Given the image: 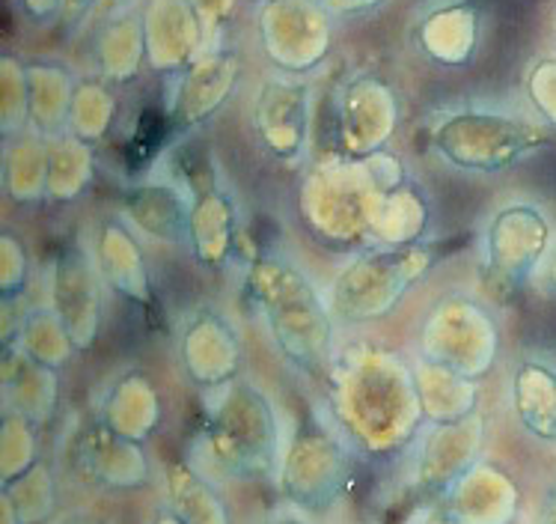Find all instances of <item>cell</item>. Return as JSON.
Returning <instances> with one entry per match:
<instances>
[{
  "label": "cell",
  "instance_id": "1",
  "mask_svg": "<svg viewBox=\"0 0 556 524\" xmlns=\"http://www.w3.org/2000/svg\"><path fill=\"white\" fill-rule=\"evenodd\" d=\"M325 414L357 457L408 453L426 426L414 364L369 340L342 346L325 373Z\"/></svg>",
  "mask_w": 556,
  "mask_h": 524
},
{
  "label": "cell",
  "instance_id": "2",
  "mask_svg": "<svg viewBox=\"0 0 556 524\" xmlns=\"http://www.w3.org/2000/svg\"><path fill=\"white\" fill-rule=\"evenodd\" d=\"M248 298L265 322L274 349L304 376H325L337 354V316L309 274L280 253L250 260Z\"/></svg>",
  "mask_w": 556,
  "mask_h": 524
},
{
  "label": "cell",
  "instance_id": "3",
  "mask_svg": "<svg viewBox=\"0 0 556 524\" xmlns=\"http://www.w3.org/2000/svg\"><path fill=\"white\" fill-rule=\"evenodd\" d=\"M410 176L396 152H375L369 159H325L313 164L298 188V215L318 241L337 248L369 245V221L378 195L387 185Z\"/></svg>",
  "mask_w": 556,
  "mask_h": 524
},
{
  "label": "cell",
  "instance_id": "4",
  "mask_svg": "<svg viewBox=\"0 0 556 524\" xmlns=\"http://www.w3.org/2000/svg\"><path fill=\"white\" fill-rule=\"evenodd\" d=\"M283 445L277 409L260 385L236 378L224 388L203 390L197 447H203L205 465L215 467L220 477L241 483L277 477Z\"/></svg>",
  "mask_w": 556,
  "mask_h": 524
},
{
  "label": "cell",
  "instance_id": "5",
  "mask_svg": "<svg viewBox=\"0 0 556 524\" xmlns=\"http://www.w3.org/2000/svg\"><path fill=\"white\" fill-rule=\"evenodd\" d=\"M352 445L321 411H307L286 435L280 465H277V489L286 507L304 515H328L345 498L352 483Z\"/></svg>",
  "mask_w": 556,
  "mask_h": 524
},
{
  "label": "cell",
  "instance_id": "6",
  "mask_svg": "<svg viewBox=\"0 0 556 524\" xmlns=\"http://www.w3.org/2000/svg\"><path fill=\"white\" fill-rule=\"evenodd\" d=\"M441 253L432 245H369L330 284L328 301L337 322L366 325L390 316L422 277L434 272Z\"/></svg>",
  "mask_w": 556,
  "mask_h": 524
},
{
  "label": "cell",
  "instance_id": "7",
  "mask_svg": "<svg viewBox=\"0 0 556 524\" xmlns=\"http://www.w3.org/2000/svg\"><path fill=\"white\" fill-rule=\"evenodd\" d=\"M551 132L523 116L462 108L443 114L432 128L434 155L455 171L500 173L551 147Z\"/></svg>",
  "mask_w": 556,
  "mask_h": 524
},
{
  "label": "cell",
  "instance_id": "8",
  "mask_svg": "<svg viewBox=\"0 0 556 524\" xmlns=\"http://www.w3.org/2000/svg\"><path fill=\"white\" fill-rule=\"evenodd\" d=\"M500 346L503 330L494 310L465 292L438 298L417 330V358L450 366L477 382L494 370Z\"/></svg>",
  "mask_w": 556,
  "mask_h": 524
},
{
  "label": "cell",
  "instance_id": "9",
  "mask_svg": "<svg viewBox=\"0 0 556 524\" xmlns=\"http://www.w3.org/2000/svg\"><path fill=\"white\" fill-rule=\"evenodd\" d=\"M256 36L265 60L286 75H309L333 46V15L318 0H262Z\"/></svg>",
  "mask_w": 556,
  "mask_h": 524
},
{
  "label": "cell",
  "instance_id": "10",
  "mask_svg": "<svg viewBox=\"0 0 556 524\" xmlns=\"http://www.w3.org/2000/svg\"><path fill=\"white\" fill-rule=\"evenodd\" d=\"M554 224L545 209L527 200L500 205L482 229L485 272L506 289L530 284L551 257Z\"/></svg>",
  "mask_w": 556,
  "mask_h": 524
},
{
  "label": "cell",
  "instance_id": "11",
  "mask_svg": "<svg viewBox=\"0 0 556 524\" xmlns=\"http://www.w3.org/2000/svg\"><path fill=\"white\" fill-rule=\"evenodd\" d=\"M250 128L274 161L304 159L313 137V87L301 75H265L250 104Z\"/></svg>",
  "mask_w": 556,
  "mask_h": 524
},
{
  "label": "cell",
  "instance_id": "12",
  "mask_svg": "<svg viewBox=\"0 0 556 524\" xmlns=\"http://www.w3.org/2000/svg\"><path fill=\"white\" fill-rule=\"evenodd\" d=\"M485 450L482 411L453 423H426L410 445V486L420 495L443 498Z\"/></svg>",
  "mask_w": 556,
  "mask_h": 524
},
{
  "label": "cell",
  "instance_id": "13",
  "mask_svg": "<svg viewBox=\"0 0 556 524\" xmlns=\"http://www.w3.org/2000/svg\"><path fill=\"white\" fill-rule=\"evenodd\" d=\"M104 277L87 248L66 245L51 262L48 304L72 334L78 352H90L104 322Z\"/></svg>",
  "mask_w": 556,
  "mask_h": 524
},
{
  "label": "cell",
  "instance_id": "14",
  "mask_svg": "<svg viewBox=\"0 0 556 524\" xmlns=\"http://www.w3.org/2000/svg\"><path fill=\"white\" fill-rule=\"evenodd\" d=\"M167 120L173 132H191L203 126L232 99L241 80V58L236 48L215 42L193 60L191 66L170 75Z\"/></svg>",
  "mask_w": 556,
  "mask_h": 524
},
{
  "label": "cell",
  "instance_id": "15",
  "mask_svg": "<svg viewBox=\"0 0 556 524\" xmlns=\"http://www.w3.org/2000/svg\"><path fill=\"white\" fill-rule=\"evenodd\" d=\"M399 128L396 90L378 75L349 80L337 99V144L349 159L384 152Z\"/></svg>",
  "mask_w": 556,
  "mask_h": 524
},
{
  "label": "cell",
  "instance_id": "16",
  "mask_svg": "<svg viewBox=\"0 0 556 524\" xmlns=\"http://www.w3.org/2000/svg\"><path fill=\"white\" fill-rule=\"evenodd\" d=\"M179 366L200 394L224 388L244 370L241 334L220 310H193L179 330Z\"/></svg>",
  "mask_w": 556,
  "mask_h": 524
},
{
  "label": "cell",
  "instance_id": "17",
  "mask_svg": "<svg viewBox=\"0 0 556 524\" xmlns=\"http://www.w3.org/2000/svg\"><path fill=\"white\" fill-rule=\"evenodd\" d=\"M188 191H191L188 251L203 269H224L239 245V200L215 164L197 173Z\"/></svg>",
  "mask_w": 556,
  "mask_h": 524
},
{
  "label": "cell",
  "instance_id": "18",
  "mask_svg": "<svg viewBox=\"0 0 556 524\" xmlns=\"http://www.w3.org/2000/svg\"><path fill=\"white\" fill-rule=\"evenodd\" d=\"M147 36V63L161 75H176L215 46L188 0H147L140 10Z\"/></svg>",
  "mask_w": 556,
  "mask_h": 524
},
{
  "label": "cell",
  "instance_id": "19",
  "mask_svg": "<svg viewBox=\"0 0 556 524\" xmlns=\"http://www.w3.org/2000/svg\"><path fill=\"white\" fill-rule=\"evenodd\" d=\"M92 257L104 277V286L128 304L149 310L155 304V286H152V269L137 233L123 217H108L96 241H92Z\"/></svg>",
  "mask_w": 556,
  "mask_h": 524
},
{
  "label": "cell",
  "instance_id": "20",
  "mask_svg": "<svg viewBox=\"0 0 556 524\" xmlns=\"http://www.w3.org/2000/svg\"><path fill=\"white\" fill-rule=\"evenodd\" d=\"M119 217L137 236L155 245H188L191 191L179 183L131 185L119 205Z\"/></svg>",
  "mask_w": 556,
  "mask_h": 524
},
{
  "label": "cell",
  "instance_id": "21",
  "mask_svg": "<svg viewBox=\"0 0 556 524\" xmlns=\"http://www.w3.org/2000/svg\"><path fill=\"white\" fill-rule=\"evenodd\" d=\"M438 501L462 524H515L521 491L506 471L479 459Z\"/></svg>",
  "mask_w": 556,
  "mask_h": 524
},
{
  "label": "cell",
  "instance_id": "22",
  "mask_svg": "<svg viewBox=\"0 0 556 524\" xmlns=\"http://www.w3.org/2000/svg\"><path fill=\"white\" fill-rule=\"evenodd\" d=\"M80 465L99 486L111 491H137L152 483V459L147 447L116 435L99 421L80 435Z\"/></svg>",
  "mask_w": 556,
  "mask_h": 524
},
{
  "label": "cell",
  "instance_id": "23",
  "mask_svg": "<svg viewBox=\"0 0 556 524\" xmlns=\"http://www.w3.org/2000/svg\"><path fill=\"white\" fill-rule=\"evenodd\" d=\"M482 39V15L473 3L455 0L426 12L414 27V42L426 58L446 68L470 66Z\"/></svg>",
  "mask_w": 556,
  "mask_h": 524
},
{
  "label": "cell",
  "instance_id": "24",
  "mask_svg": "<svg viewBox=\"0 0 556 524\" xmlns=\"http://www.w3.org/2000/svg\"><path fill=\"white\" fill-rule=\"evenodd\" d=\"M161 417H164V406L159 388L140 370H128L116 376L99 402V423L140 445H147L159 433Z\"/></svg>",
  "mask_w": 556,
  "mask_h": 524
},
{
  "label": "cell",
  "instance_id": "25",
  "mask_svg": "<svg viewBox=\"0 0 556 524\" xmlns=\"http://www.w3.org/2000/svg\"><path fill=\"white\" fill-rule=\"evenodd\" d=\"M0 394H3V411L24 414L42 426L58 409L60 370L36 364L15 342H7L0 358Z\"/></svg>",
  "mask_w": 556,
  "mask_h": 524
},
{
  "label": "cell",
  "instance_id": "26",
  "mask_svg": "<svg viewBox=\"0 0 556 524\" xmlns=\"http://www.w3.org/2000/svg\"><path fill=\"white\" fill-rule=\"evenodd\" d=\"M432 224V203L414 176L387 185L378 195L369 221V245H417Z\"/></svg>",
  "mask_w": 556,
  "mask_h": 524
},
{
  "label": "cell",
  "instance_id": "27",
  "mask_svg": "<svg viewBox=\"0 0 556 524\" xmlns=\"http://www.w3.org/2000/svg\"><path fill=\"white\" fill-rule=\"evenodd\" d=\"M511 411L527 435L556 441V366L539 358H523L509 385Z\"/></svg>",
  "mask_w": 556,
  "mask_h": 524
},
{
  "label": "cell",
  "instance_id": "28",
  "mask_svg": "<svg viewBox=\"0 0 556 524\" xmlns=\"http://www.w3.org/2000/svg\"><path fill=\"white\" fill-rule=\"evenodd\" d=\"M414 376H417L426 423H453L479 411L482 385L477 378L462 376L450 366L434 364L426 358L414 361Z\"/></svg>",
  "mask_w": 556,
  "mask_h": 524
},
{
  "label": "cell",
  "instance_id": "29",
  "mask_svg": "<svg viewBox=\"0 0 556 524\" xmlns=\"http://www.w3.org/2000/svg\"><path fill=\"white\" fill-rule=\"evenodd\" d=\"M27 87H30V132L42 140L66 135L68 111L78 87L72 72L63 63L34 60L27 63Z\"/></svg>",
  "mask_w": 556,
  "mask_h": 524
},
{
  "label": "cell",
  "instance_id": "30",
  "mask_svg": "<svg viewBox=\"0 0 556 524\" xmlns=\"http://www.w3.org/2000/svg\"><path fill=\"white\" fill-rule=\"evenodd\" d=\"M167 507L182 524H232L229 503L217 483L188 459L167 467Z\"/></svg>",
  "mask_w": 556,
  "mask_h": 524
},
{
  "label": "cell",
  "instance_id": "31",
  "mask_svg": "<svg viewBox=\"0 0 556 524\" xmlns=\"http://www.w3.org/2000/svg\"><path fill=\"white\" fill-rule=\"evenodd\" d=\"M3 195L15 205H36L48 200V144L34 132L3 140L0 164Z\"/></svg>",
  "mask_w": 556,
  "mask_h": 524
},
{
  "label": "cell",
  "instance_id": "32",
  "mask_svg": "<svg viewBox=\"0 0 556 524\" xmlns=\"http://www.w3.org/2000/svg\"><path fill=\"white\" fill-rule=\"evenodd\" d=\"M96 63L108 84H128L137 78L140 66L147 63V36L140 12H119L104 24L96 42Z\"/></svg>",
  "mask_w": 556,
  "mask_h": 524
},
{
  "label": "cell",
  "instance_id": "33",
  "mask_svg": "<svg viewBox=\"0 0 556 524\" xmlns=\"http://www.w3.org/2000/svg\"><path fill=\"white\" fill-rule=\"evenodd\" d=\"M10 342H15L24 354H30L36 364L51 366V370H63L78 354V346L51 304L24 310L22 320L15 322Z\"/></svg>",
  "mask_w": 556,
  "mask_h": 524
},
{
  "label": "cell",
  "instance_id": "34",
  "mask_svg": "<svg viewBox=\"0 0 556 524\" xmlns=\"http://www.w3.org/2000/svg\"><path fill=\"white\" fill-rule=\"evenodd\" d=\"M48 144V203H75L96 179L92 144L72 132L51 137Z\"/></svg>",
  "mask_w": 556,
  "mask_h": 524
},
{
  "label": "cell",
  "instance_id": "35",
  "mask_svg": "<svg viewBox=\"0 0 556 524\" xmlns=\"http://www.w3.org/2000/svg\"><path fill=\"white\" fill-rule=\"evenodd\" d=\"M116 116V96L104 78L78 80L72 111H68V132L87 144H99L108 137Z\"/></svg>",
  "mask_w": 556,
  "mask_h": 524
},
{
  "label": "cell",
  "instance_id": "36",
  "mask_svg": "<svg viewBox=\"0 0 556 524\" xmlns=\"http://www.w3.org/2000/svg\"><path fill=\"white\" fill-rule=\"evenodd\" d=\"M39 423L3 411L0 421V486H10L12 479L27 474L30 467L39 465Z\"/></svg>",
  "mask_w": 556,
  "mask_h": 524
},
{
  "label": "cell",
  "instance_id": "37",
  "mask_svg": "<svg viewBox=\"0 0 556 524\" xmlns=\"http://www.w3.org/2000/svg\"><path fill=\"white\" fill-rule=\"evenodd\" d=\"M0 491L10 498L22 524H46L58 513V479L46 462L12 479L10 486H0Z\"/></svg>",
  "mask_w": 556,
  "mask_h": 524
},
{
  "label": "cell",
  "instance_id": "38",
  "mask_svg": "<svg viewBox=\"0 0 556 524\" xmlns=\"http://www.w3.org/2000/svg\"><path fill=\"white\" fill-rule=\"evenodd\" d=\"M30 132V87L27 63L3 54L0 58V135L3 140Z\"/></svg>",
  "mask_w": 556,
  "mask_h": 524
},
{
  "label": "cell",
  "instance_id": "39",
  "mask_svg": "<svg viewBox=\"0 0 556 524\" xmlns=\"http://www.w3.org/2000/svg\"><path fill=\"white\" fill-rule=\"evenodd\" d=\"M30 251L22 241L15 229H3L0 233V298L3 304H15L22 292L30 284Z\"/></svg>",
  "mask_w": 556,
  "mask_h": 524
},
{
  "label": "cell",
  "instance_id": "40",
  "mask_svg": "<svg viewBox=\"0 0 556 524\" xmlns=\"http://www.w3.org/2000/svg\"><path fill=\"white\" fill-rule=\"evenodd\" d=\"M527 92H530V102H533L535 111L545 116L551 126H556V58L539 60L530 68Z\"/></svg>",
  "mask_w": 556,
  "mask_h": 524
},
{
  "label": "cell",
  "instance_id": "41",
  "mask_svg": "<svg viewBox=\"0 0 556 524\" xmlns=\"http://www.w3.org/2000/svg\"><path fill=\"white\" fill-rule=\"evenodd\" d=\"M193 7V12L200 15V22H203L205 34L212 42H217V36L224 30V24L236 15V7H239V0H188Z\"/></svg>",
  "mask_w": 556,
  "mask_h": 524
},
{
  "label": "cell",
  "instance_id": "42",
  "mask_svg": "<svg viewBox=\"0 0 556 524\" xmlns=\"http://www.w3.org/2000/svg\"><path fill=\"white\" fill-rule=\"evenodd\" d=\"M333 18H357V15H369L378 7H384L387 0H318Z\"/></svg>",
  "mask_w": 556,
  "mask_h": 524
},
{
  "label": "cell",
  "instance_id": "43",
  "mask_svg": "<svg viewBox=\"0 0 556 524\" xmlns=\"http://www.w3.org/2000/svg\"><path fill=\"white\" fill-rule=\"evenodd\" d=\"M18 7H22V12L30 22L48 24L66 10V0H18Z\"/></svg>",
  "mask_w": 556,
  "mask_h": 524
},
{
  "label": "cell",
  "instance_id": "44",
  "mask_svg": "<svg viewBox=\"0 0 556 524\" xmlns=\"http://www.w3.org/2000/svg\"><path fill=\"white\" fill-rule=\"evenodd\" d=\"M410 524H462L458 519H455L446 507H443L441 501L429 503V507H422L420 513L414 515V522Z\"/></svg>",
  "mask_w": 556,
  "mask_h": 524
},
{
  "label": "cell",
  "instance_id": "45",
  "mask_svg": "<svg viewBox=\"0 0 556 524\" xmlns=\"http://www.w3.org/2000/svg\"><path fill=\"white\" fill-rule=\"evenodd\" d=\"M265 524H313V522H309V515L298 513V510H292V507H286V510H280V513H274Z\"/></svg>",
  "mask_w": 556,
  "mask_h": 524
},
{
  "label": "cell",
  "instance_id": "46",
  "mask_svg": "<svg viewBox=\"0 0 556 524\" xmlns=\"http://www.w3.org/2000/svg\"><path fill=\"white\" fill-rule=\"evenodd\" d=\"M535 524H556V489L547 491V498L539 507V515H535Z\"/></svg>",
  "mask_w": 556,
  "mask_h": 524
},
{
  "label": "cell",
  "instance_id": "47",
  "mask_svg": "<svg viewBox=\"0 0 556 524\" xmlns=\"http://www.w3.org/2000/svg\"><path fill=\"white\" fill-rule=\"evenodd\" d=\"M0 524H22V519L15 513V507H12V501L3 491H0Z\"/></svg>",
  "mask_w": 556,
  "mask_h": 524
},
{
  "label": "cell",
  "instance_id": "48",
  "mask_svg": "<svg viewBox=\"0 0 556 524\" xmlns=\"http://www.w3.org/2000/svg\"><path fill=\"white\" fill-rule=\"evenodd\" d=\"M545 277H547V286L556 292V248L551 251V257H547L545 262Z\"/></svg>",
  "mask_w": 556,
  "mask_h": 524
},
{
  "label": "cell",
  "instance_id": "49",
  "mask_svg": "<svg viewBox=\"0 0 556 524\" xmlns=\"http://www.w3.org/2000/svg\"><path fill=\"white\" fill-rule=\"evenodd\" d=\"M152 524H182V519L173 513L170 507H164V510H161V513L155 515V522H152Z\"/></svg>",
  "mask_w": 556,
  "mask_h": 524
},
{
  "label": "cell",
  "instance_id": "50",
  "mask_svg": "<svg viewBox=\"0 0 556 524\" xmlns=\"http://www.w3.org/2000/svg\"><path fill=\"white\" fill-rule=\"evenodd\" d=\"M66 524H96V522H90V519H72V522Z\"/></svg>",
  "mask_w": 556,
  "mask_h": 524
},
{
  "label": "cell",
  "instance_id": "51",
  "mask_svg": "<svg viewBox=\"0 0 556 524\" xmlns=\"http://www.w3.org/2000/svg\"><path fill=\"white\" fill-rule=\"evenodd\" d=\"M260 3H262V0H260Z\"/></svg>",
  "mask_w": 556,
  "mask_h": 524
}]
</instances>
